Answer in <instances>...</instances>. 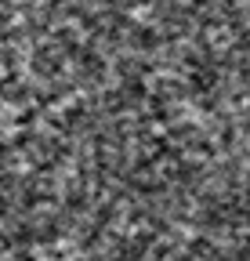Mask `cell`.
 <instances>
[{
  "mask_svg": "<svg viewBox=\"0 0 250 261\" xmlns=\"http://www.w3.org/2000/svg\"><path fill=\"white\" fill-rule=\"evenodd\" d=\"M0 261H250V0H0Z\"/></svg>",
  "mask_w": 250,
  "mask_h": 261,
  "instance_id": "1",
  "label": "cell"
}]
</instances>
